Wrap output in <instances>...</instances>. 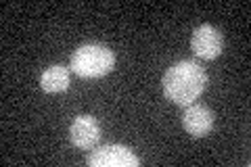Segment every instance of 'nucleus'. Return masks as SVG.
<instances>
[{
    "label": "nucleus",
    "mask_w": 251,
    "mask_h": 167,
    "mask_svg": "<svg viewBox=\"0 0 251 167\" xmlns=\"http://www.w3.org/2000/svg\"><path fill=\"white\" fill-rule=\"evenodd\" d=\"M163 94L174 105L188 107L201 96L207 84V73L197 61H178L163 73Z\"/></svg>",
    "instance_id": "obj_1"
},
{
    "label": "nucleus",
    "mask_w": 251,
    "mask_h": 167,
    "mask_svg": "<svg viewBox=\"0 0 251 167\" xmlns=\"http://www.w3.org/2000/svg\"><path fill=\"white\" fill-rule=\"evenodd\" d=\"M115 65V54L105 44H84L72 54V71L80 77H103Z\"/></svg>",
    "instance_id": "obj_2"
},
{
    "label": "nucleus",
    "mask_w": 251,
    "mask_h": 167,
    "mask_svg": "<svg viewBox=\"0 0 251 167\" xmlns=\"http://www.w3.org/2000/svg\"><path fill=\"white\" fill-rule=\"evenodd\" d=\"M86 163L90 167H138L140 159L124 144H107L94 148L86 157Z\"/></svg>",
    "instance_id": "obj_3"
},
{
    "label": "nucleus",
    "mask_w": 251,
    "mask_h": 167,
    "mask_svg": "<svg viewBox=\"0 0 251 167\" xmlns=\"http://www.w3.org/2000/svg\"><path fill=\"white\" fill-rule=\"evenodd\" d=\"M191 48L199 59H205V61L218 59L220 54H222V48H224L222 31L214 25H209V23H203V25H199L193 31Z\"/></svg>",
    "instance_id": "obj_4"
},
{
    "label": "nucleus",
    "mask_w": 251,
    "mask_h": 167,
    "mask_svg": "<svg viewBox=\"0 0 251 167\" xmlns=\"http://www.w3.org/2000/svg\"><path fill=\"white\" fill-rule=\"evenodd\" d=\"M69 138H72V144L75 148H82V150L94 148L100 140V125L97 121V117L92 115L75 117L72 121V128H69Z\"/></svg>",
    "instance_id": "obj_5"
},
{
    "label": "nucleus",
    "mask_w": 251,
    "mask_h": 167,
    "mask_svg": "<svg viewBox=\"0 0 251 167\" xmlns=\"http://www.w3.org/2000/svg\"><path fill=\"white\" fill-rule=\"evenodd\" d=\"M182 125L193 138H203L214 130V113L205 105H188L182 115Z\"/></svg>",
    "instance_id": "obj_6"
},
{
    "label": "nucleus",
    "mask_w": 251,
    "mask_h": 167,
    "mask_svg": "<svg viewBox=\"0 0 251 167\" xmlns=\"http://www.w3.org/2000/svg\"><path fill=\"white\" fill-rule=\"evenodd\" d=\"M69 79H72V73L65 65H50L40 75V88L49 94L65 92L69 88Z\"/></svg>",
    "instance_id": "obj_7"
}]
</instances>
